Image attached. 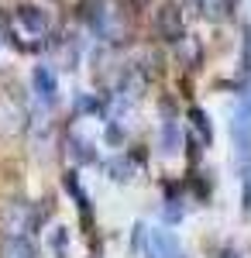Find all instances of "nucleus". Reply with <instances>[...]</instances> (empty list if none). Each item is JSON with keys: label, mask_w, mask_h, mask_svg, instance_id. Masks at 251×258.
Listing matches in <instances>:
<instances>
[{"label": "nucleus", "mask_w": 251, "mask_h": 258, "mask_svg": "<svg viewBox=\"0 0 251 258\" xmlns=\"http://www.w3.org/2000/svg\"><path fill=\"white\" fill-rule=\"evenodd\" d=\"M220 258H241V255H237V248H224V251H220Z\"/></svg>", "instance_id": "obj_24"}, {"label": "nucleus", "mask_w": 251, "mask_h": 258, "mask_svg": "<svg viewBox=\"0 0 251 258\" xmlns=\"http://www.w3.org/2000/svg\"><path fill=\"white\" fill-rule=\"evenodd\" d=\"M83 24L103 45H128L131 41V18L120 0H83L79 7Z\"/></svg>", "instance_id": "obj_2"}, {"label": "nucleus", "mask_w": 251, "mask_h": 258, "mask_svg": "<svg viewBox=\"0 0 251 258\" xmlns=\"http://www.w3.org/2000/svg\"><path fill=\"white\" fill-rule=\"evenodd\" d=\"M207 21H224L231 14V4L227 0H203V11H200Z\"/></svg>", "instance_id": "obj_19"}, {"label": "nucleus", "mask_w": 251, "mask_h": 258, "mask_svg": "<svg viewBox=\"0 0 251 258\" xmlns=\"http://www.w3.org/2000/svg\"><path fill=\"white\" fill-rule=\"evenodd\" d=\"M52 48H55V59L58 66L66 69V73H73L79 66V41L69 38V35H62V38H52Z\"/></svg>", "instance_id": "obj_13"}, {"label": "nucleus", "mask_w": 251, "mask_h": 258, "mask_svg": "<svg viewBox=\"0 0 251 258\" xmlns=\"http://www.w3.org/2000/svg\"><path fill=\"white\" fill-rule=\"evenodd\" d=\"M231 138H234V148H237V155L248 162V159H251V90H244L241 103L234 107Z\"/></svg>", "instance_id": "obj_8"}, {"label": "nucleus", "mask_w": 251, "mask_h": 258, "mask_svg": "<svg viewBox=\"0 0 251 258\" xmlns=\"http://www.w3.org/2000/svg\"><path fill=\"white\" fill-rule=\"evenodd\" d=\"M0 258H38V248L31 238H4L0 241Z\"/></svg>", "instance_id": "obj_15"}, {"label": "nucleus", "mask_w": 251, "mask_h": 258, "mask_svg": "<svg viewBox=\"0 0 251 258\" xmlns=\"http://www.w3.org/2000/svg\"><path fill=\"white\" fill-rule=\"evenodd\" d=\"M48 217L45 203H28V200H11L0 207V238H31L41 231Z\"/></svg>", "instance_id": "obj_3"}, {"label": "nucleus", "mask_w": 251, "mask_h": 258, "mask_svg": "<svg viewBox=\"0 0 251 258\" xmlns=\"http://www.w3.org/2000/svg\"><path fill=\"white\" fill-rule=\"evenodd\" d=\"M93 258H97V255H93Z\"/></svg>", "instance_id": "obj_26"}, {"label": "nucleus", "mask_w": 251, "mask_h": 258, "mask_svg": "<svg viewBox=\"0 0 251 258\" xmlns=\"http://www.w3.org/2000/svg\"><path fill=\"white\" fill-rule=\"evenodd\" d=\"M155 38L165 41V45L186 41V18H182V7H179L175 0H165V4L155 11Z\"/></svg>", "instance_id": "obj_6"}, {"label": "nucleus", "mask_w": 251, "mask_h": 258, "mask_svg": "<svg viewBox=\"0 0 251 258\" xmlns=\"http://www.w3.org/2000/svg\"><path fill=\"white\" fill-rule=\"evenodd\" d=\"M186 120H190V145H196V148H210L213 145V120H210V114H207L203 107H190Z\"/></svg>", "instance_id": "obj_12"}, {"label": "nucleus", "mask_w": 251, "mask_h": 258, "mask_svg": "<svg viewBox=\"0 0 251 258\" xmlns=\"http://www.w3.org/2000/svg\"><path fill=\"white\" fill-rule=\"evenodd\" d=\"M131 4H135V7H148L152 0H131Z\"/></svg>", "instance_id": "obj_25"}, {"label": "nucleus", "mask_w": 251, "mask_h": 258, "mask_svg": "<svg viewBox=\"0 0 251 258\" xmlns=\"http://www.w3.org/2000/svg\"><path fill=\"white\" fill-rule=\"evenodd\" d=\"M97 117V114H103V100L97 97V93H76V100H73V117Z\"/></svg>", "instance_id": "obj_17"}, {"label": "nucleus", "mask_w": 251, "mask_h": 258, "mask_svg": "<svg viewBox=\"0 0 251 258\" xmlns=\"http://www.w3.org/2000/svg\"><path fill=\"white\" fill-rule=\"evenodd\" d=\"M182 145H186V135H182V124L175 117V103L165 100L162 117H158V148H162V155H179Z\"/></svg>", "instance_id": "obj_7"}, {"label": "nucleus", "mask_w": 251, "mask_h": 258, "mask_svg": "<svg viewBox=\"0 0 251 258\" xmlns=\"http://www.w3.org/2000/svg\"><path fill=\"white\" fill-rule=\"evenodd\" d=\"M28 110H24V103L14 97H0V135H18L24 131V124H28Z\"/></svg>", "instance_id": "obj_10"}, {"label": "nucleus", "mask_w": 251, "mask_h": 258, "mask_svg": "<svg viewBox=\"0 0 251 258\" xmlns=\"http://www.w3.org/2000/svg\"><path fill=\"white\" fill-rule=\"evenodd\" d=\"M124 141H128V127H124V120H107V145L110 148H124Z\"/></svg>", "instance_id": "obj_20"}, {"label": "nucleus", "mask_w": 251, "mask_h": 258, "mask_svg": "<svg viewBox=\"0 0 251 258\" xmlns=\"http://www.w3.org/2000/svg\"><path fill=\"white\" fill-rule=\"evenodd\" d=\"M241 210L251 214V159L244 162V176H241Z\"/></svg>", "instance_id": "obj_22"}, {"label": "nucleus", "mask_w": 251, "mask_h": 258, "mask_svg": "<svg viewBox=\"0 0 251 258\" xmlns=\"http://www.w3.org/2000/svg\"><path fill=\"white\" fill-rule=\"evenodd\" d=\"M141 169H145V162H138V155H131V152H117L114 159L107 162V176L114 182H120V186L135 182L141 176Z\"/></svg>", "instance_id": "obj_11"}, {"label": "nucleus", "mask_w": 251, "mask_h": 258, "mask_svg": "<svg viewBox=\"0 0 251 258\" xmlns=\"http://www.w3.org/2000/svg\"><path fill=\"white\" fill-rule=\"evenodd\" d=\"M31 103L38 107L41 117H48L58 103V80L52 66H35L31 69Z\"/></svg>", "instance_id": "obj_5"}, {"label": "nucleus", "mask_w": 251, "mask_h": 258, "mask_svg": "<svg viewBox=\"0 0 251 258\" xmlns=\"http://www.w3.org/2000/svg\"><path fill=\"white\" fill-rule=\"evenodd\" d=\"M66 159L73 162L76 169H83V165H93L100 159V152L86 135H79L76 127H73V131H66Z\"/></svg>", "instance_id": "obj_9"}, {"label": "nucleus", "mask_w": 251, "mask_h": 258, "mask_svg": "<svg viewBox=\"0 0 251 258\" xmlns=\"http://www.w3.org/2000/svg\"><path fill=\"white\" fill-rule=\"evenodd\" d=\"M162 214L169 220V227L182 220V214H186V197H182V186H179V182L165 186V207H162Z\"/></svg>", "instance_id": "obj_14"}, {"label": "nucleus", "mask_w": 251, "mask_h": 258, "mask_svg": "<svg viewBox=\"0 0 251 258\" xmlns=\"http://www.w3.org/2000/svg\"><path fill=\"white\" fill-rule=\"evenodd\" d=\"M241 76L251 80V21L244 24V48H241Z\"/></svg>", "instance_id": "obj_21"}, {"label": "nucleus", "mask_w": 251, "mask_h": 258, "mask_svg": "<svg viewBox=\"0 0 251 258\" xmlns=\"http://www.w3.org/2000/svg\"><path fill=\"white\" fill-rule=\"evenodd\" d=\"M186 7H190L193 14H200V11H203V0H186Z\"/></svg>", "instance_id": "obj_23"}, {"label": "nucleus", "mask_w": 251, "mask_h": 258, "mask_svg": "<svg viewBox=\"0 0 251 258\" xmlns=\"http://www.w3.org/2000/svg\"><path fill=\"white\" fill-rule=\"evenodd\" d=\"M135 231H138V244H141V258H190L182 241L169 227H141L138 224Z\"/></svg>", "instance_id": "obj_4"}, {"label": "nucleus", "mask_w": 251, "mask_h": 258, "mask_svg": "<svg viewBox=\"0 0 251 258\" xmlns=\"http://www.w3.org/2000/svg\"><path fill=\"white\" fill-rule=\"evenodd\" d=\"M66 193L76 200L79 217H83V220H93V203H90V193H83V186H79L76 172H69V176H66Z\"/></svg>", "instance_id": "obj_16"}, {"label": "nucleus", "mask_w": 251, "mask_h": 258, "mask_svg": "<svg viewBox=\"0 0 251 258\" xmlns=\"http://www.w3.org/2000/svg\"><path fill=\"white\" fill-rule=\"evenodd\" d=\"M4 38L18 52H41L52 45V18L35 4H21L4 14Z\"/></svg>", "instance_id": "obj_1"}, {"label": "nucleus", "mask_w": 251, "mask_h": 258, "mask_svg": "<svg viewBox=\"0 0 251 258\" xmlns=\"http://www.w3.org/2000/svg\"><path fill=\"white\" fill-rule=\"evenodd\" d=\"M48 251H52V258H69V251H73V238L62 224H55L48 231Z\"/></svg>", "instance_id": "obj_18"}]
</instances>
